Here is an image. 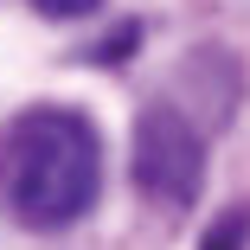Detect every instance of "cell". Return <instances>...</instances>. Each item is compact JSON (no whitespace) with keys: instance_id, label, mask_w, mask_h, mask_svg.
I'll return each instance as SVG.
<instances>
[{"instance_id":"3957f363","label":"cell","mask_w":250,"mask_h":250,"mask_svg":"<svg viewBox=\"0 0 250 250\" xmlns=\"http://www.w3.org/2000/svg\"><path fill=\"white\" fill-rule=\"evenodd\" d=\"M250 244V206H231V212H218V225L199 237V250H244Z\"/></svg>"},{"instance_id":"6da1fadb","label":"cell","mask_w":250,"mask_h":250,"mask_svg":"<svg viewBox=\"0 0 250 250\" xmlns=\"http://www.w3.org/2000/svg\"><path fill=\"white\" fill-rule=\"evenodd\" d=\"M103 192V135L83 109L32 103L0 128V212L26 231L77 225Z\"/></svg>"},{"instance_id":"277c9868","label":"cell","mask_w":250,"mask_h":250,"mask_svg":"<svg viewBox=\"0 0 250 250\" xmlns=\"http://www.w3.org/2000/svg\"><path fill=\"white\" fill-rule=\"evenodd\" d=\"M32 7H39L45 20H83V13L103 7V0H32Z\"/></svg>"},{"instance_id":"7a4b0ae2","label":"cell","mask_w":250,"mask_h":250,"mask_svg":"<svg viewBox=\"0 0 250 250\" xmlns=\"http://www.w3.org/2000/svg\"><path fill=\"white\" fill-rule=\"evenodd\" d=\"M141 199L186 212L206 186V135H199L173 103H147L135 116V161H128Z\"/></svg>"}]
</instances>
